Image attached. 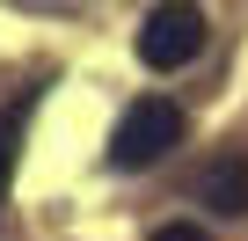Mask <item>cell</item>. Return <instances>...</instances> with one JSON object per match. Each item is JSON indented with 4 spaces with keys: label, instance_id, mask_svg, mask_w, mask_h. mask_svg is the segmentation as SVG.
I'll return each instance as SVG.
<instances>
[{
    "label": "cell",
    "instance_id": "5b68a950",
    "mask_svg": "<svg viewBox=\"0 0 248 241\" xmlns=\"http://www.w3.org/2000/svg\"><path fill=\"white\" fill-rule=\"evenodd\" d=\"M146 241H204V226H190V219H168V226H154Z\"/></svg>",
    "mask_w": 248,
    "mask_h": 241
},
{
    "label": "cell",
    "instance_id": "7a4b0ae2",
    "mask_svg": "<svg viewBox=\"0 0 248 241\" xmlns=\"http://www.w3.org/2000/svg\"><path fill=\"white\" fill-rule=\"evenodd\" d=\"M204 8L197 0H161V8L139 22V59L154 66V73H183L197 51H204Z\"/></svg>",
    "mask_w": 248,
    "mask_h": 241
},
{
    "label": "cell",
    "instance_id": "3957f363",
    "mask_svg": "<svg viewBox=\"0 0 248 241\" xmlns=\"http://www.w3.org/2000/svg\"><path fill=\"white\" fill-rule=\"evenodd\" d=\"M197 197H204L219 219H248V154H219V161L197 176Z\"/></svg>",
    "mask_w": 248,
    "mask_h": 241
},
{
    "label": "cell",
    "instance_id": "277c9868",
    "mask_svg": "<svg viewBox=\"0 0 248 241\" xmlns=\"http://www.w3.org/2000/svg\"><path fill=\"white\" fill-rule=\"evenodd\" d=\"M37 102H44V88H22L8 110H0V205H8V190H15V168H22V139H30Z\"/></svg>",
    "mask_w": 248,
    "mask_h": 241
},
{
    "label": "cell",
    "instance_id": "6da1fadb",
    "mask_svg": "<svg viewBox=\"0 0 248 241\" xmlns=\"http://www.w3.org/2000/svg\"><path fill=\"white\" fill-rule=\"evenodd\" d=\"M175 139H183V110H175L168 95H139L132 110L117 117V132H109V168H117V176H139V168H154Z\"/></svg>",
    "mask_w": 248,
    "mask_h": 241
}]
</instances>
